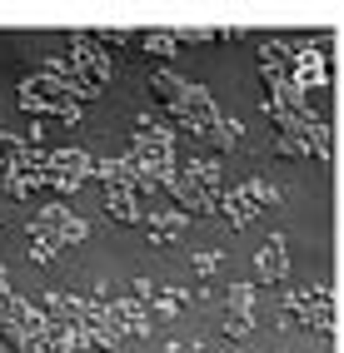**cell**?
Listing matches in <instances>:
<instances>
[{"label":"cell","mask_w":344,"mask_h":353,"mask_svg":"<svg viewBox=\"0 0 344 353\" xmlns=\"http://www.w3.org/2000/svg\"><path fill=\"white\" fill-rule=\"evenodd\" d=\"M85 219L80 214H70L65 204H45V209H35L30 214V239H50V244H60V249H70V244H80L85 239Z\"/></svg>","instance_id":"1"},{"label":"cell","mask_w":344,"mask_h":353,"mask_svg":"<svg viewBox=\"0 0 344 353\" xmlns=\"http://www.w3.org/2000/svg\"><path fill=\"white\" fill-rule=\"evenodd\" d=\"M150 303L145 299H135V294H120V299H110V323L120 328V334H135V339H150Z\"/></svg>","instance_id":"2"},{"label":"cell","mask_w":344,"mask_h":353,"mask_svg":"<svg viewBox=\"0 0 344 353\" xmlns=\"http://www.w3.org/2000/svg\"><path fill=\"white\" fill-rule=\"evenodd\" d=\"M255 274L265 279V284H285V279H289V244H285V234H269V239L255 249Z\"/></svg>","instance_id":"3"},{"label":"cell","mask_w":344,"mask_h":353,"mask_svg":"<svg viewBox=\"0 0 344 353\" xmlns=\"http://www.w3.org/2000/svg\"><path fill=\"white\" fill-rule=\"evenodd\" d=\"M220 219H224L229 229H245V224H255V219H260V204L249 199L245 184H229V190L220 194Z\"/></svg>","instance_id":"4"},{"label":"cell","mask_w":344,"mask_h":353,"mask_svg":"<svg viewBox=\"0 0 344 353\" xmlns=\"http://www.w3.org/2000/svg\"><path fill=\"white\" fill-rule=\"evenodd\" d=\"M105 214L115 224H145V204L135 190H105Z\"/></svg>","instance_id":"5"},{"label":"cell","mask_w":344,"mask_h":353,"mask_svg":"<svg viewBox=\"0 0 344 353\" xmlns=\"http://www.w3.org/2000/svg\"><path fill=\"white\" fill-rule=\"evenodd\" d=\"M50 170L70 174V179H90V170H95V159H90L85 150H50Z\"/></svg>","instance_id":"6"},{"label":"cell","mask_w":344,"mask_h":353,"mask_svg":"<svg viewBox=\"0 0 344 353\" xmlns=\"http://www.w3.org/2000/svg\"><path fill=\"white\" fill-rule=\"evenodd\" d=\"M185 299H190V289H160V294L150 299V314H155L160 323H175L180 309H185Z\"/></svg>","instance_id":"7"},{"label":"cell","mask_w":344,"mask_h":353,"mask_svg":"<svg viewBox=\"0 0 344 353\" xmlns=\"http://www.w3.org/2000/svg\"><path fill=\"white\" fill-rule=\"evenodd\" d=\"M175 45H180V30H140V50L155 60H170Z\"/></svg>","instance_id":"8"},{"label":"cell","mask_w":344,"mask_h":353,"mask_svg":"<svg viewBox=\"0 0 344 353\" xmlns=\"http://www.w3.org/2000/svg\"><path fill=\"white\" fill-rule=\"evenodd\" d=\"M255 303H260L255 284H229V294H224V309L229 314H255Z\"/></svg>","instance_id":"9"},{"label":"cell","mask_w":344,"mask_h":353,"mask_svg":"<svg viewBox=\"0 0 344 353\" xmlns=\"http://www.w3.org/2000/svg\"><path fill=\"white\" fill-rule=\"evenodd\" d=\"M240 184L249 190V199H255L260 209H274V204H280V190H274L269 179H260V174H249V179H240Z\"/></svg>","instance_id":"10"},{"label":"cell","mask_w":344,"mask_h":353,"mask_svg":"<svg viewBox=\"0 0 344 353\" xmlns=\"http://www.w3.org/2000/svg\"><path fill=\"white\" fill-rule=\"evenodd\" d=\"M249 334H255V314H229L224 309V339L229 343H245Z\"/></svg>","instance_id":"11"},{"label":"cell","mask_w":344,"mask_h":353,"mask_svg":"<svg viewBox=\"0 0 344 353\" xmlns=\"http://www.w3.org/2000/svg\"><path fill=\"white\" fill-rule=\"evenodd\" d=\"M274 154H285V159H309L314 150H309V139H300V134H274Z\"/></svg>","instance_id":"12"},{"label":"cell","mask_w":344,"mask_h":353,"mask_svg":"<svg viewBox=\"0 0 344 353\" xmlns=\"http://www.w3.org/2000/svg\"><path fill=\"white\" fill-rule=\"evenodd\" d=\"M190 264H195V274H200V279H210V274H220L224 254H220V249H195V254H190Z\"/></svg>","instance_id":"13"},{"label":"cell","mask_w":344,"mask_h":353,"mask_svg":"<svg viewBox=\"0 0 344 353\" xmlns=\"http://www.w3.org/2000/svg\"><path fill=\"white\" fill-rule=\"evenodd\" d=\"M60 259V244H50V239H30V264H55Z\"/></svg>","instance_id":"14"},{"label":"cell","mask_w":344,"mask_h":353,"mask_svg":"<svg viewBox=\"0 0 344 353\" xmlns=\"http://www.w3.org/2000/svg\"><path fill=\"white\" fill-rule=\"evenodd\" d=\"M55 120H65V125H80V100H60Z\"/></svg>","instance_id":"15"}]
</instances>
